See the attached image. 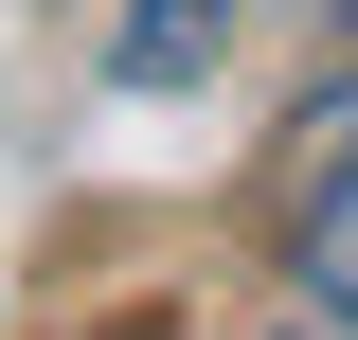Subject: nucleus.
I'll return each instance as SVG.
<instances>
[{
	"instance_id": "f03ea898",
	"label": "nucleus",
	"mask_w": 358,
	"mask_h": 340,
	"mask_svg": "<svg viewBox=\"0 0 358 340\" xmlns=\"http://www.w3.org/2000/svg\"><path fill=\"white\" fill-rule=\"evenodd\" d=\"M197 54H215V0H143V18H126V54H108V72H126V90H179V72H197Z\"/></svg>"
},
{
	"instance_id": "f257e3e1",
	"label": "nucleus",
	"mask_w": 358,
	"mask_h": 340,
	"mask_svg": "<svg viewBox=\"0 0 358 340\" xmlns=\"http://www.w3.org/2000/svg\"><path fill=\"white\" fill-rule=\"evenodd\" d=\"M287 269H305V304L358 340V126L305 143V215H287Z\"/></svg>"
},
{
	"instance_id": "7ed1b4c3",
	"label": "nucleus",
	"mask_w": 358,
	"mask_h": 340,
	"mask_svg": "<svg viewBox=\"0 0 358 340\" xmlns=\"http://www.w3.org/2000/svg\"><path fill=\"white\" fill-rule=\"evenodd\" d=\"M305 340H341V323H305Z\"/></svg>"
}]
</instances>
